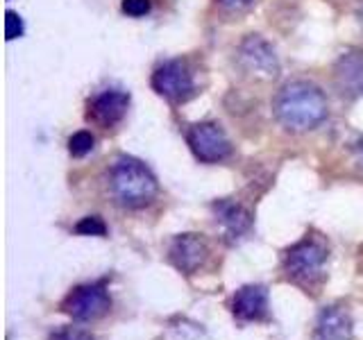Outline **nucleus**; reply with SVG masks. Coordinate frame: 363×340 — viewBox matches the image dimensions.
Here are the masks:
<instances>
[{
  "instance_id": "f257e3e1",
  "label": "nucleus",
  "mask_w": 363,
  "mask_h": 340,
  "mask_svg": "<svg viewBox=\"0 0 363 340\" xmlns=\"http://www.w3.org/2000/svg\"><path fill=\"white\" fill-rule=\"evenodd\" d=\"M327 111L329 107L325 94L304 79L284 84L272 100V113L277 123L293 134L315 130L327 118Z\"/></svg>"
},
{
  "instance_id": "f03ea898",
  "label": "nucleus",
  "mask_w": 363,
  "mask_h": 340,
  "mask_svg": "<svg viewBox=\"0 0 363 340\" xmlns=\"http://www.w3.org/2000/svg\"><path fill=\"white\" fill-rule=\"evenodd\" d=\"M107 191L123 209H143L152 204L159 181L152 170L134 157H118L107 173Z\"/></svg>"
},
{
  "instance_id": "7ed1b4c3",
  "label": "nucleus",
  "mask_w": 363,
  "mask_h": 340,
  "mask_svg": "<svg viewBox=\"0 0 363 340\" xmlns=\"http://www.w3.org/2000/svg\"><path fill=\"white\" fill-rule=\"evenodd\" d=\"M327 261H329V245L320 236L306 234L284 252L281 268L293 283H298L304 290H315L327 277L325 272Z\"/></svg>"
},
{
  "instance_id": "20e7f679",
  "label": "nucleus",
  "mask_w": 363,
  "mask_h": 340,
  "mask_svg": "<svg viewBox=\"0 0 363 340\" xmlns=\"http://www.w3.org/2000/svg\"><path fill=\"white\" fill-rule=\"evenodd\" d=\"M111 309V295L105 281L79 283L62 302V311L75 322H94L105 317Z\"/></svg>"
},
{
  "instance_id": "39448f33",
  "label": "nucleus",
  "mask_w": 363,
  "mask_h": 340,
  "mask_svg": "<svg viewBox=\"0 0 363 340\" xmlns=\"http://www.w3.org/2000/svg\"><path fill=\"white\" fill-rule=\"evenodd\" d=\"M236 66L241 73L255 82H272L279 75V62L272 45L259 34H250L241 41L236 50Z\"/></svg>"
},
{
  "instance_id": "423d86ee",
  "label": "nucleus",
  "mask_w": 363,
  "mask_h": 340,
  "mask_svg": "<svg viewBox=\"0 0 363 340\" xmlns=\"http://www.w3.org/2000/svg\"><path fill=\"white\" fill-rule=\"evenodd\" d=\"M152 89L170 105H182L196 96V77L186 60H170L152 73Z\"/></svg>"
},
{
  "instance_id": "0eeeda50",
  "label": "nucleus",
  "mask_w": 363,
  "mask_h": 340,
  "mask_svg": "<svg viewBox=\"0 0 363 340\" xmlns=\"http://www.w3.org/2000/svg\"><path fill=\"white\" fill-rule=\"evenodd\" d=\"M186 143L202 164H218L232 154V143L218 123H196L186 130Z\"/></svg>"
},
{
  "instance_id": "6e6552de",
  "label": "nucleus",
  "mask_w": 363,
  "mask_h": 340,
  "mask_svg": "<svg viewBox=\"0 0 363 340\" xmlns=\"http://www.w3.org/2000/svg\"><path fill=\"white\" fill-rule=\"evenodd\" d=\"M211 247L202 234H179L168 245V261L182 275H196L209 261Z\"/></svg>"
},
{
  "instance_id": "1a4fd4ad",
  "label": "nucleus",
  "mask_w": 363,
  "mask_h": 340,
  "mask_svg": "<svg viewBox=\"0 0 363 340\" xmlns=\"http://www.w3.org/2000/svg\"><path fill=\"white\" fill-rule=\"evenodd\" d=\"M130 107V96L125 91H102L86 102V120L100 130H111L125 118Z\"/></svg>"
},
{
  "instance_id": "9d476101",
  "label": "nucleus",
  "mask_w": 363,
  "mask_h": 340,
  "mask_svg": "<svg viewBox=\"0 0 363 340\" xmlns=\"http://www.w3.org/2000/svg\"><path fill=\"white\" fill-rule=\"evenodd\" d=\"M334 86L340 98L357 100L363 96V50H345L334 64Z\"/></svg>"
},
{
  "instance_id": "9b49d317",
  "label": "nucleus",
  "mask_w": 363,
  "mask_h": 340,
  "mask_svg": "<svg viewBox=\"0 0 363 340\" xmlns=\"http://www.w3.org/2000/svg\"><path fill=\"white\" fill-rule=\"evenodd\" d=\"M232 315L241 324L266 322L270 315L268 288L261 283H247V286L238 288L232 298Z\"/></svg>"
},
{
  "instance_id": "f8f14e48",
  "label": "nucleus",
  "mask_w": 363,
  "mask_h": 340,
  "mask_svg": "<svg viewBox=\"0 0 363 340\" xmlns=\"http://www.w3.org/2000/svg\"><path fill=\"white\" fill-rule=\"evenodd\" d=\"M216 222L220 225L227 243H238L252 232V213L236 200H218L213 204Z\"/></svg>"
},
{
  "instance_id": "ddd939ff",
  "label": "nucleus",
  "mask_w": 363,
  "mask_h": 340,
  "mask_svg": "<svg viewBox=\"0 0 363 340\" xmlns=\"http://www.w3.org/2000/svg\"><path fill=\"white\" fill-rule=\"evenodd\" d=\"M354 338V320L340 304L325 306L318 313L313 327V340H352Z\"/></svg>"
},
{
  "instance_id": "4468645a",
  "label": "nucleus",
  "mask_w": 363,
  "mask_h": 340,
  "mask_svg": "<svg viewBox=\"0 0 363 340\" xmlns=\"http://www.w3.org/2000/svg\"><path fill=\"white\" fill-rule=\"evenodd\" d=\"M94 143H96V139L91 132H86V130L75 132L71 139H68V152H71V157H75V159H82L94 150Z\"/></svg>"
},
{
  "instance_id": "2eb2a0df",
  "label": "nucleus",
  "mask_w": 363,
  "mask_h": 340,
  "mask_svg": "<svg viewBox=\"0 0 363 340\" xmlns=\"http://www.w3.org/2000/svg\"><path fill=\"white\" fill-rule=\"evenodd\" d=\"M75 234L79 236H107V225L100 215H86L75 225Z\"/></svg>"
},
{
  "instance_id": "dca6fc26",
  "label": "nucleus",
  "mask_w": 363,
  "mask_h": 340,
  "mask_svg": "<svg viewBox=\"0 0 363 340\" xmlns=\"http://www.w3.org/2000/svg\"><path fill=\"white\" fill-rule=\"evenodd\" d=\"M23 32H26V26H23V18L16 14V11L7 9V11H5V39H7V41H14V39L23 37Z\"/></svg>"
},
{
  "instance_id": "f3484780",
  "label": "nucleus",
  "mask_w": 363,
  "mask_h": 340,
  "mask_svg": "<svg viewBox=\"0 0 363 340\" xmlns=\"http://www.w3.org/2000/svg\"><path fill=\"white\" fill-rule=\"evenodd\" d=\"M48 340H96L89 332L84 329H77V327H64V329H57V332L50 334Z\"/></svg>"
},
{
  "instance_id": "a211bd4d",
  "label": "nucleus",
  "mask_w": 363,
  "mask_h": 340,
  "mask_svg": "<svg viewBox=\"0 0 363 340\" xmlns=\"http://www.w3.org/2000/svg\"><path fill=\"white\" fill-rule=\"evenodd\" d=\"M150 0H123L121 3V9H123V14H128V16H134V18H139V16H145L147 11H150Z\"/></svg>"
},
{
  "instance_id": "6ab92c4d",
  "label": "nucleus",
  "mask_w": 363,
  "mask_h": 340,
  "mask_svg": "<svg viewBox=\"0 0 363 340\" xmlns=\"http://www.w3.org/2000/svg\"><path fill=\"white\" fill-rule=\"evenodd\" d=\"M352 159H354V166L363 173V141L352 147Z\"/></svg>"
},
{
  "instance_id": "aec40b11",
  "label": "nucleus",
  "mask_w": 363,
  "mask_h": 340,
  "mask_svg": "<svg viewBox=\"0 0 363 340\" xmlns=\"http://www.w3.org/2000/svg\"><path fill=\"white\" fill-rule=\"evenodd\" d=\"M218 3L225 7V9H243V7H247L252 0H218Z\"/></svg>"
},
{
  "instance_id": "412c9836",
  "label": "nucleus",
  "mask_w": 363,
  "mask_h": 340,
  "mask_svg": "<svg viewBox=\"0 0 363 340\" xmlns=\"http://www.w3.org/2000/svg\"><path fill=\"white\" fill-rule=\"evenodd\" d=\"M357 16H359V23H361V28H363V5L359 7V14Z\"/></svg>"
},
{
  "instance_id": "4be33fe9",
  "label": "nucleus",
  "mask_w": 363,
  "mask_h": 340,
  "mask_svg": "<svg viewBox=\"0 0 363 340\" xmlns=\"http://www.w3.org/2000/svg\"><path fill=\"white\" fill-rule=\"evenodd\" d=\"M361 254H363V249H361Z\"/></svg>"
}]
</instances>
